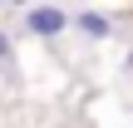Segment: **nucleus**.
I'll use <instances>...</instances> for the list:
<instances>
[{
    "label": "nucleus",
    "mask_w": 133,
    "mask_h": 128,
    "mask_svg": "<svg viewBox=\"0 0 133 128\" xmlns=\"http://www.w3.org/2000/svg\"><path fill=\"white\" fill-rule=\"evenodd\" d=\"M64 25H69V10H64V5H30V10H25V30L39 35V39L64 35Z\"/></svg>",
    "instance_id": "nucleus-1"
},
{
    "label": "nucleus",
    "mask_w": 133,
    "mask_h": 128,
    "mask_svg": "<svg viewBox=\"0 0 133 128\" xmlns=\"http://www.w3.org/2000/svg\"><path fill=\"white\" fill-rule=\"evenodd\" d=\"M10 59H15V44H10V35L0 30V64H10Z\"/></svg>",
    "instance_id": "nucleus-3"
},
{
    "label": "nucleus",
    "mask_w": 133,
    "mask_h": 128,
    "mask_svg": "<svg viewBox=\"0 0 133 128\" xmlns=\"http://www.w3.org/2000/svg\"><path fill=\"white\" fill-rule=\"evenodd\" d=\"M123 69H133V54H128V59H123Z\"/></svg>",
    "instance_id": "nucleus-4"
},
{
    "label": "nucleus",
    "mask_w": 133,
    "mask_h": 128,
    "mask_svg": "<svg viewBox=\"0 0 133 128\" xmlns=\"http://www.w3.org/2000/svg\"><path fill=\"white\" fill-rule=\"evenodd\" d=\"M74 20H79V30H84L89 39H104V35H109V15H104V10H79Z\"/></svg>",
    "instance_id": "nucleus-2"
}]
</instances>
